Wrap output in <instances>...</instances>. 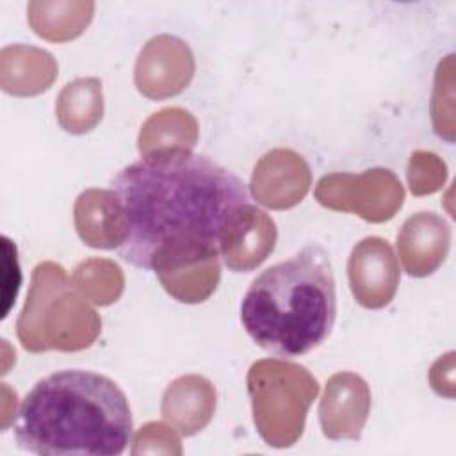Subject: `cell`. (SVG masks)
I'll list each match as a JSON object with an SVG mask.
<instances>
[{"mask_svg": "<svg viewBox=\"0 0 456 456\" xmlns=\"http://www.w3.org/2000/svg\"><path fill=\"white\" fill-rule=\"evenodd\" d=\"M248 392L260 436L273 447H289L303 433L319 385L301 365L260 360L249 369Z\"/></svg>", "mask_w": 456, "mask_h": 456, "instance_id": "cell-4", "label": "cell"}, {"mask_svg": "<svg viewBox=\"0 0 456 456\" xmlns=\"http://www.w3.org/2000/svg\"><path fill=\"white\" fill-rule=\"evenodd\" d=\"M335 317V276L328 253L317 244L262 271L240 303V322L251 340L285 358L322 344Z\"/></svg>", "mask_w": 456, "mask_h": 456, "instance_id": "cell-3", "label": "cell"}, {"mask_svg": "<svg viewBox=\"0 0 456 456\" xmlns=\"http://www.w3.org/2000/svg\"><path fill=\"white\" fill-rule=\"evenodd\" d=\"M110 191L123 219L119 256L159 278L217 260L249 205L239 176L191 148L144 153L116 175Z\"/></svg>", "mask_w": 456, "mask_h": 456, "instance_id": "cell-1", "label": "cell"}, {"mask_svg": "<svg viewBox=\"0 0 456 456\" xmlns=\"http://www.w3.org/2000/svg\"><path fill=\"white\" fill-rule=\"evenodd\" d=\"M436 216L420 212L419 216L410 217L401 233L397 235V248L404 264V269L411 276H426L433 273L440 264L426 249V237L435 224Z\"/></svg>", "mask_w": 456, "mask_h": 456, "instance_id": "cell-8", "label": "cell"}, {"mask_svg": "<svg viewBox=\"0 0 456 456\" xmlns=\"http://www.w3.org/2000/svg\"><path fill=\"white\" fill-rule=\"evenodd\" d=\"M123 390L91 370H59L39 379L20 404L14 438L41 456H118L132 438Z\"/></svg>", "mask_w": 456, "mask_h": 456, "instance_id": "cell-2", "label": "cell"}, {"mask_svg": "<svg viewBox=\"0 0 456 456\" xmlns=\"http://www.w3.org/2000/svg\"><path fill=\"white\" fill-rule=\"evenodd\" d=\"M274 221L251 203L226 232L219 253L232 271H251L274 249Z\"/></svg>", "mask_w": 456, "mask_h": 456, "instance_id": "cell-7", "label": "cell"}, {"mask_svg": "<svg viewBox=\"0 0 456 456\" xmlns=\"http://www.w3.org/2000/svg\"><path fill=\"white\" fill-rule=\"evenodd\" d=\"M370 408L367 383L353 372H338L330 378L319 406V420L324 436L331 440H358Z\"/></svg>", "mask_w": 456, "mask_h": 456, "instance_id": "cell-6", "label": "cell"}, {"mask_svg": "<svg viewBox=\"0 0 456 456\" xmlns=\"http://www.w3.org/2000/svg\"><path fill=\"white\" fill-rule=\"evenodd\" d=\"M347 273L351 290L365 308H381L395 294L399 267L390 244L379 237H367L354 246Z\"/></svg>", "mask_w": 456, "mask_h": 456, "instance_id": "cell-5", "label": "cell"}, {"mask_svg": "<svg viewBox=\"0 0 456 456\" xmlns=\"http://www.w3.org/2000/svg\"><path fill=\"white\" fill-rule=\"evenodd\" d=\"M2 246H4V299L5 306L2 312V319L7 317L9 308L12 301L18 296V289L21 283V273L18 265V256H16V246L7 237H2Z\"/></svg>", "mask_w": 456, "mask_h": 456, "instance_id": "cell-9", "label": "cell"}]
</instances>
